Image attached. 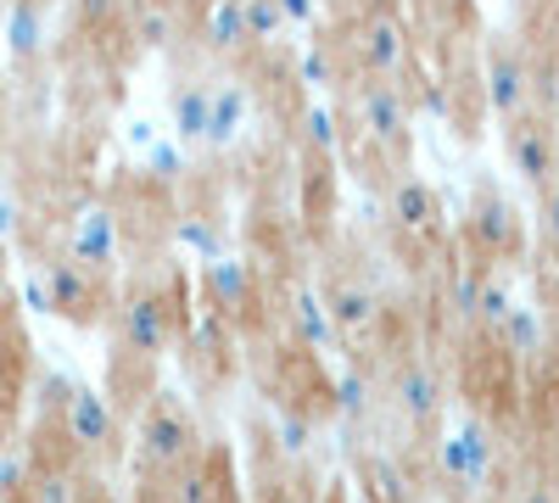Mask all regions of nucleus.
<instances>
[{"label":"nucleus","instance_id":"obj_1","mask_svg":"<svg viewBox=\"0 0 559 503\" xmlns=\"http://www.w3.org/2000/svg\"><path fill=\"white\" fill-rule=\"evenodd\" d=\"M509 163H515L526 179H554L559 173V146H554V129L548 123H537V118H515L509 123Z\"/></svg>","mask_w":559,"mask_h":503},{"label":"nucleus","instance_id":"obj_2","mask_svg":"<svg viewBox=\"0 0 559 503\" xmlns=\"http://www.w3.org/2000/svg\"><path fill=\"white\" fill-rule=\"evenodd\" d=\"M526 84H532V73H526L521 51H503V45H498V51L487 57V96H492V107L515 118L526 107V96H532Z\"/></svg>","mask_w":559,"mask_h":503},{"label":"nucleus","instance_id":"obj_3","mask_svg":"<svg viewBox=\"0 0 559 503\" xmlns=\"http://www.w3.org/2000/svg\"><path fill=\"white\" fill-rule=\"evenodd\" d=\"M358 112H364V123H369V134H376V141L403 146L408 112H403V101H397V89H386V84H364V89H358Z\"/></svg>","mask_w":559,"mask_h":503},{"label":"nucleus","instance_id":"obj_4","mask_svg":"<svg viewBox=\"0 0 559 503\" xmlns=\"http://www.w3.org/2000/svg\"><path fill=\"white\" fill-rule=\"evenodd\" d=\"M68 431H73V442H84V447H102V442L112 436L107 403H102L96 392H73V397H68Z\"/></svg>","mask_w":559,"mask_h":503},{"label":"nucleus","instance_id":"obj_5","mask_svg":"<svg viewBox=\"0 0 559 503\" xmlns=\"http://www.w3.org/2000/svg\"><path fill=\"white\" fill-rule=\"evenodd\" d=\"M146 453H152L157 465L185 459V453H191V426H185L174 408H157V415L146 420Z\"/></svg>","mask_w":559,"mask_h":503},{"label":"nucleus","instance_id":"obj_6","mask_svg":"<svg viewBox=\"0 0 559 503\" xmlns=\"http://www.w3.org/2000/svg\"><path fill=\"white\" fill-rule=\"evenodd\" d=\"M403 57H408L403 28H397L392 17H369V23H364V62L376 68V73H392Z\"/></svg>","mask_w":559,"mask_h":503},{"label":"nucleus","instance_id":"obj_7","mask_svg":"<svg viewBox=\"0 0 559 503\" xmlns=\"http://www.w3.org/2000/svg\"><path fill=\"white\" fill-rule=\"evenodd\" d=\"M174 129L185 134V141H202V134L213 129V89L207 84H191L174 96Z\"/></svg>","mask_w":559,"mask_h":503},{"label":"nucleus","instance_id":"obj_8","mask_svg":"<svg viewBox=\"0 0 559 503\" xmlns=\"http://www.w3.org/2000/svg\"><path fill=\"white\" fill-rule=\"evenodd\" d=\"M123 336H129V347L134 352H157L163 347V308L152 302V297H140V302H129L123 308Z\"/></svg>","mask_w":559,"mask_h":503},{"label":"nucleus","instance_id":"obj_9","mask_svg":"<svg viewBox=\"0 0 559 503\" xmlns=\"http://www.w3.org/2000/svg\"><path fill=\"white\" fill-rule=\"evenodd\" d=\"M252 39V23H247V0H213L207 7V45L229 51V45Z\"/></svg>","mask_w":559,"mask_h":503},{"label":"nucleus","instance_id":"obj_10","mask_svg":"<svg viewBox=\"0 0 559 503\" xmlns=\"http://www.w3.org/2000/svg\"><path fill=\"white\" fill-rule=\"evenodd\" d=\"M7 39H12V57H34L39 45H45V12L34 7V0H12Z\"/></svg>","mask_w":559,"mask_h":503},{"label":"nucleus","instance_id":"obj_11","mask_svg":"<svg viewBox=\"0 0 559 503\" xmlns=\"http://www.w3.org/2000/svg\"><path fill=\"white\" fill-rule=\"evenodd\" d=\"M397 403L408 408L414 420H419V415H431V408H437V375L426 370V363H408V370L397 375Z\"/></svg>","mask_w":559,"mask_h":503},{"label":"nucleus","instance_id":"obj_12","mask_svg":"<svg viewBox=\"0 0 559 503\" xmlns=\"http://www.w3.org/2000/svg\"><path fill=\"white\" fill-rule=\"evenodd\" d=\"M241 107H247V96H241L236 84L213 89V129H207V141H229V134H236V123H241Z\"/></svg>","mask_w":559,"mask_h":503},{"label":"nucleus","instance_id":"obj_13","mask_svg":"<svg viewBox=\"0 0 559 503\" xmlns=\"http://www.w3.org/2000/svg\"><path fill=\"white\" fill-rule=\"evenodd\" d=\"M392 213H397L403 224H426V218H431V191H426V185H408V179H403V185L392 191Z\"/></svg>","mask_w":559,"mask_h":503},{"label":"nucleus","instance_id":"obj_14","mask_svg":"<svg viewBox=\"0 0 559 503\" xmlns=\"http://www.w3.org/2000/svg\"><path fill=\"white\" fill-rule=\"evenodd\" d=\"M134 39L140 45H168L174 39V12L168 7H146V12L134 17Z\"/></svg>","mask_w":559,"mask_h":503},{"label":"nucleus","instance_id":"obj_15","mask_svg":"<svg viewBox=\"0 0 559 503\" xmlns=\"http://www.w3.org/2000/svg\"><path fill=\"white\" fill-rule=\"evenodd\" d=\"M79 252H84V258H107V252H112V218H107V213H90V218H84Z\"/></svg>","mask_w":559,"mask_h":503},{"label":"nucleus","instance_id":"obj_16","mask_svg":"<svg viewBox=\"0 0 559 503\" xmlns=\"http://www.w3.org/2000/svg\"><path fill=\"white\" fill-rule=\"evenodd\" d=\"M481 236H487V247L498 252L509 236H515V213H509L503 202H487V207H481Z\"/></svg>","mask_w":559,"mask_h":503},{"label":"nucleus","instance_id":"obj_17","mask_svg":"<svg viewBox=\"0 0 559 503\" xmlns=\"http://www.w3.org/2000/svg\"><path fill=\"white\" fill-rule=\"evenodd\" d=\"M280 0H247V23H252V39H269L274 28H280Z\"/></svg>","mask_w":559,"mask_h":503},{"label":"nucleus","instance_id":"obj_18","mask_svg":"<svg viewBox=\"0 0 559 503\" xmlns=\"http://www.w3.org/2000/svg\"><path fill=\"white\" fill-rule=\"evenodd\" d=\"M543 236H548V241H559V185L543 196Z\"/></svg>","mask_w":559,"mask_h":503},{"label":"nucleus","instance_id":"obj_19","mask_svg":"<svg viewBox=\"0 0 559 503\" xmlns=\"http://www.w3.org/2000/svg\"><path fill=\"white\" fill-rule=\"evenodd\" d=\"M39 503H68V487H62L57 476H45V481H39Z\"/></svg>","mask_w":559,"mask_h":503},{"label":"nucleus","instance_id":"obj_20","mask_svg":"<svg viewBox=\"0 0 559 503\" xmlns=\"http://www.w3.org/2000/svg\"><path fill=\"white\" fill-rule=\"evenodd\" d=\"M308 134H313V141H324V146H331V112H308Z\"/></svg>","mask_w":559,"mask_h":503},{"label":"nucleus","instance_id":"obj_21","mask_svg":"<svg viewBox=\"0 0 559 503\" xmlns=\"http://www.w3.org/2000/svg\"><path fill=\"white\" fill-rule=\"evenodd\" d=\"M280 12L286 17H313V0H280Z\"/></svg>","mask_w":559,"mask_h":503},{"label":"nucleus","instance_id":"obj_22","mask_svg":"<svg viewBox=\"0 0 559 503\" xmlns=\"http://www.w3.org/2000/svg\"><path fill=\"white\" fill-rule=\"evenodd\" d=\"M84 12H90V17H107V12H112V0H84Z\"/></svg>","mask_w":559,"mask_h":503},{"label":"nucleus","instance_id":"obj_23","mask_svg":"<svg viewBox=\"0 0 559 503\" xmlns=\"http://www.w3.org/2000/svg\"><path fill=\"white\" fill-rule=\"evenodd\" d=\"M526 503H554V498H548V492H532V498H526Z\"/></svg>","mask_w":559,"mask_h":503},{"label":"nucleus","instance_id":"obj_24","mask_svg":"<svg viewBox=\"0 0 559 503\" xmlns=\"http://www.w3.org/2000/svg\"><path fill=\"white\" fill-rule=\"evenodd\" d=\"M280 503H292V498H280Z\"/></svg>","mask_w":559,"mask_h":503}]
</instances>
